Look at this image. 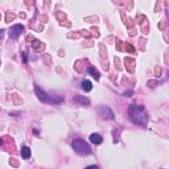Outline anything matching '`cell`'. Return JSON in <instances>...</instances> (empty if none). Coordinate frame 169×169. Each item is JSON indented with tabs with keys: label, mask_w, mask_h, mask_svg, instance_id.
I'll return each instance as SVG.
<instances>
[{
	"label": "cell",
	"mask_w": 169,
	"mask_h": 169,
	"mask_svg": "<svg viewBox=\"0 0 169 169\" xmlns=\"http://www.w3.org/2000/svg\"><path fill=\"white\" fill-rule=\"evenodd\" d=\"M24 30V27L20 24H17V25H15V27H12L11 28V30H9V36L12 38H17L19 36L21 35V32Z\"/></svg>",
	"instance_id": "4"
},
{
	"label": "cell",
	"mask_w": 169,
	"mask_h": 169,
	"mask_svg": "<svg viewBox=\"0 0 169 169\" xmlns=\"http://www.w3.org/2000/svg\"><path fill=\"white\" fill-rule=\"evenodd\" d=\"M128 115H129V119L132 120V123L139 126H147L148 116L144 114V107L143 106L131 105L128 108Z\"/></svg>",
	"instance_id": "1"
},
{
	"label": "cell",
	"mask_w": 169,
	"mask_h": 169,
	"mask_svg": "<svg viewBox=\"0 0 169 169\" xmlns=\"http://www.w3.org/2000/svg\"><path fill=\"white\" fill-rule=\"evenodd\" d=\"M86 169H98L97 165H90V167H87Z\"/></svg>",
	"instance_id": "9"
},
{
	"label": "cell",
	"mask_w": 169,
	"mask_h": 169,
	"mask_svg": "<svg viewBox=\"0 0 169 169\" xmlns=\"http://www.w3.org/2000/svg\"><path fill=\"white\" fill-rule=\"evenodd\" d=\"M82 89H83L86 92L91 91V90H92V84H91V82H90V81H83V82H82Z\"/></svg>",
	"instance_id": "7"
},
{
	"label": "cell",
	"mask_w": 169,
	"mask_h": 169,
	"mask_svg": "<svg viewBox=\"0 0 169 169\" xmlns=\"http://www.w3.org/2000/svg\"><path fill=\"white\" fill-rule=\"evenodd\" d=\"M72 147L79 153H90V145L82 139H74L72 143Z\"/></svg>",
	"instance_id": "2"
},
{
	"label": "cell",
	"mask_w": 169,
	"mask_h": 169,
	"mask_svg": "<svg viewBox=\"0 0 169 169\" xmlns=\"http://www.w3.org/2000/svg\"><path fill=\"white\" fill-rule=\"evenodd\" d=\"M87 72L90 73V74L92 75V77L95 78V79H99V77H100V74H99V72H98L95 67H92V66H90L89 69H87Z\"/></svg>",
	"instance_id": "6"
},
{
	"label": "cell",
	"mask_w": 169,
	"mask_h": 169,
	"mask_svg": "<svg viewBox=\"0 0 169 169\" xmlns=\"http://www.w3.org/2000/svg\"><path fill=\"white\" fill-rule=\"evenodd\" d=\"M21 156H22V159H29V156H30V149L28 148V147H22L21 148Z\"/></svg>",
	"instance_id": "8"
},
{
	"label": "cell",
	"mask_w": 169,
	"mask_h": 169,
	"mask_svg": "<svg viewBox=\"0 0 169 169\" xmlns=\"http://www.w3.org/2000/svg\"><path fill=\"white\" fill-rule=\"evenodd\" d=\"M99 115L103 118V119H114V112L106 106L99 107Z\"/></svg>",
	"instance_id": "3"
},
{
	"label": "cell",
	"mask_w": 169,
	"mask_h": 169,
	"mask_svg": "<svg viewBox=\"0 0 169 169\" xmlns=\"http://www.w3.org/2000/svg\"><path fill=\"white\" fill-rule=\"evenodd\" d=\"M90 142H91L92 144H100V143L103 142V137L100 136L99 134H92L91 136H90Z\"/></svg>",
	"instance_id": "5"
}]
</instances>
